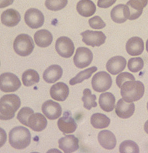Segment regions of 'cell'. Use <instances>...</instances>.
<instances>
[{
  "instance_id": "28",
  "label": "cell",
  "mask_w": 148,
  "mask_h": 153,
  "mask_svg": "<svg viewBox=\"0 0 148 153\" xmlns=\"http://www.w3.org/2000/svg\"><path fill=\"white\" fill-rule=\"evenodd\" d=\"M22 80L23 85L25 86L29 87L38 83L40 80V77L36 70L29 69L23 73Z\"/></svg>"
},
{
  "instance_id": "8",
  "label": "cell",
  "mask_w": 148,
  "mask_h": 153,
  "mask_svg": "<svg viewBox=\"0 0 148 153\" xmlns=\"http://www.w3.org/2000/svg\"><path fill=\"white\" fill-rule=\"evenodd\" d=\"M93 59L92 51L86 47H79L73 58L74 64L79 69H84L90 65Z\"/></svg>"
},
{
  "instance_id": "32",
  "label": "cell",
  "mask_w": 148,
  "mask_h": 153,
  "mask_svg": "<svg viewBox=\"0 0 148 153\" xmlns=\"http://www.w3.org/2000/svg\"><path fill=\"white\" fill-rule=\"evenodd\" d=\"M33 114H34L33 109L28 107H25L19 110L17 116V118L21 123L28 127L29 117Z\"/></svg>"
},
{
  "instance_id": "17",
  "label": "cell",
  "mask_w": 148,
  "mask_h": 153,
  "mask_svg": "<svg viewBox=\"0 0 148 153\" xmlns=\"http://www.w3.org/2000/svg\"><path fill=\"white\" fill-rule=\"evenodd\" d=\"M148 0H129L126 5L129 10V20H135L142 15L143 8L148 4Z\"/></svg>"
},
{
  "instance_id": "27",
  "label": "cell",
  "mask_w": 148,
  "mask_h": 153,
  "mask_svg": "<svg viewBox=\"0 0 148 153\" xmlns=\"http://www.w3.org/2000/svg\"><path fill=\"white\" fill-rule=\"evenodd\" d=\"M90 123L96 129H104L109 126L111 120L102 113H94L90 118Z\"/></svg>"
},
{
  "instance_id": "22",
  "label": "cell",
  "mask_w": 148,
  "mask_h": 153,
  "mask_svg": "<svg viewBox=\"0 0 148 153\" xmlns=\"http://www.w3.org/2000/svg\"><path fill=\"white\" fill-rule=\"evenodd\" d=\"M63 69L58 65H52L47 68L43 74L44 80L48 84H53L63 75Z\"/></svg>"
},
{
  "instance_id": "20",
  "label": "cell",
  "mask_w": 148,
  "mask_h": 153,
  "mask_svg": "<svg viewBox=\"0 0 148 153\" xmlns=\"http://www.w3.org/2000/svg\"><path fill=\"white\" fill-rule=\"evenodd\" d=\"M21 18V15L19 12L12 8L4 11L1 16L2 24L8 27L17 26L20 22Z\"/></svg>"
},
{
  "instance_id": "23",
  "label": "cell",
  "mask_w": 148,
  "mask_h": 153,
  "mask_svg": "<svg viewBox=\"0 0 148 153\" xmlns=\"http://www.w3.org/2000/svg\"><path fill=\"white\" fill-rule=\"evenodd\" d=\"M47 126V120L42 114L34 113L28 119V127L34 131L40 132L45 129Z\"/></svg>"
},
{
  "instance_id": "15",
  "label": "cell",
  "mask_w": 148,
  "mask_h": 153,
  "mask_svg": "<svg viewBox=\"0 0 148 153\" xmlns=\"http://www.w3.org/2000/svg\"><path fill=\"white\" fill-rule=\"evenodd\" d=\"M129 10L126 4H119L111 10V19L117 23H123L129 18Z\"/></svg>"
},
{
  "instance_id": "12",
  "label": "cell",
  "mask_w": 148,
  "mask_h": 153,
  "mask_svg": "<svg viewBox=\"0 0 148 153\" xmlns=\"http://www.w3.org/2000/svg\"><path fill=\"white\" fill-rule=\"evenodd\" d=\"M57 126L59 130L64 134L72 133L77 128V124L69 111H66L63 113V116L58 120Z\"/></svg>"
},
{
  "instance_id": "1",
  "label": "cell",
  "mask_w": 148,
  "mask_h": 153,
  "mask_svg": "<svg viewBox=\"0 0 148 153\" xmlns=\"http://www.w3.org/2000/svg\"><path fill=\"white\" fill-rule=\"evenodd\" d=\"M21 105V100L17 95L7 94L3 96L0 100V119L4 120H12Z\"/></svg>"
},
{
  "instance_id": "35",
  "label": "cell",
  "mask_w": 148,
  "mask_h": 153,
  "mask_svg": "<svg viewBox=\"0 0 148 153\" xmlns=\"http://www.w3.org/2000/svg\"><path fill=\"white\" fill-rule=\"evenodd\" d=\"M135 80V79L132 74L128 72L120 73L116 78V83L119 88H121L123 85L128 81Z\"/></svg>"
},
{
  "instance_id": "2",
  "label": "cell",
  "mask_w": 148,
  "mask_h": 153,
  "mask_svg": "<svg viewBox=\"0 0 148 153\" xmlns=\"http://www.w3.org/2000/svg\"><path fill=\"white\" fill-rule=\"evenodd\" d=\"M120 88L121 96L126 102H135L144 95V85L139 81H128Z\"/></svg>"
},
{
  "instance_id": "21",
  "label": "cell",
  "mask_w": 148,
  "mask_h": 153,
  "mask_svg": "<svg viewBox=\"0 0 148 153\" xmlns=\"http://www.w3.org/2000/svg\"><path fill=\"white\" fill-rule=\"evenodd\" d=\"M98 140L100 146L105 149H113L117 145L115 136L108 130L100 131L98 135Z\"/></svg>"
},
{
  "instance_id": "40",
  "label": "cell",
  "mask_w": 148,
  "mask_h": 153,
  "mask_svg": "<svg viewBox=\"0 0 148 153\" xmlns=\"http://www.w3.org/2000/svg\"><path fill=\"white\" fill-rule=\"evenodd\" d=\"M146 49H147V51L148 53V39L146 42Z\"/></svg>"
},
{
  "instance_id": "3",
  "label": "cell",
  "mask_w": 148,
  "mask_h": 153,
  "mask_svg": "<svg viewBox=\"0 0 148 153\" xmlns=\"http://www.w3.org/2000/svg\"><path fill=\"white\" fill-rule=\"evenodd\" d=\"M31 134L27 128L19 126L13 128L9 133L10 144L16 149L22 150L30 146Z\"/></svg>"
},
{
  "instance_id": "26",
  "label": "cell",
  "mask_w": 148,
  "mask_h": 153,
  "mask_svg": "<svg viewBox=\"0 0 148 153\" xmlns=\"http://www.w3.org/2000/svg\"><path fill=\"white\" fill-rule=\"evenodd\" d=\"M99 104L101 109L107 112H111L115 108V98L111 92H104L99 96Z\"/></svg>"
},
{
  "instance_id": "18",
  "label": "cell",
  "mask_w": 148,
  "mask_h": 153,
  "mask_svg": "<svg viewBox=\"0 0 148 153\" xmlns=\"http://www.w3.org/2000/svg\"><path fill=\"white\" fill-rule=\"evenodd\" d=\"M126 51L131 56L141 55L144 50V44L143 39L139 36H133L127 41Z\"/></svg>"
},
{
  "instance_id": "13",
  "label": "cell",
  "mask_w": 148,
  "mask_h": 153,
  "mask_svg": "<svg viewBox=\"0 0 148 153\" xmlns=\"http://www.w3.org/2000/svg\"><path fill=\"white\" fill-rule=\"evenodd\" d=\"M135 105L133 102H127L121 99L119 100L115 106V113L119 117L128 119L133 115L135 111Z\"/></svg>"
},
{
  "instance_id": "34",
  "label": "cell",
  "mask_w": 148,
  "mask_h": 153,
  "mask_svg": "<svg viewBox=\"0 0 148 153\" xmlns=\"http://www.w3.org/2000/svg\"><path fill=\"white\" fill-rule=\"evenodd\" d=\"M144 62L141 57H136L130 59L128 62V68L130 71L138 73L143 68Z\"/></svg>"
},
{
  "instance_id": "19",
  "label": "cell",
  "mask_w": 148,
  "mask_h": 153,
  "mask_svg": "<svg viewBox=\"0 0 148 153\" xmlns=\"http://www.w3.org/2000/svg\"><path fill=\"white\" fill-rule=\"evenodd\" d=\"M70 94V89L67 85L59 82L52 86L50 95L52 99L57 101L63 102L67 99Z\"/></svg>"
},
{
  "instance_id": "30",
  "label": "cell",
  "mask_w": 148,
  "mask_h": 153,
  "mask_svg": "<svg viewBox=\"0 0 148 153\" xmlns=\"http://www.w3.org/2000/svg\"><path fill=\"white\" fill-rule=\"evenodd\" d=\"M96 95L92 94L91 90L89 88H85L83 91V96L81 100L83 102V107L88 110H90L93 107H96L98 104L96 100Z\"/></svg>"
},
{
  "instance_id": "6",
  "label": "cell",
  "mask_w": 148,
  "mask_h": 153,
  "mask_svg": "<svg viewBox=\"0 0 148 153\" xmlns=\"http://www.w3.org/2000/svg\"><path fill=\"white\" fill-rule=\"evenodd\" d=\"M111 76L105 71H99L96 73L92 80V86L93 90L98 92L107 91L112 85Z\"/></svg>"
},
{
  "instance_id": "39",
  "label": "cell",
  "mask_w": 148,
  "mask_h": 153,
  "mask_svg": "<svg viewBox=\"0 0 148 153\" xmlns=\"http://www.w3.org/2000/svg\"><path fill=\"white\" fill-rule=\"evenodd\" d=\"M144 131L148 134V120L144 124Z\"/></svg>"
},
{
  "instance_id": "24",
  "label": "cell",
  "mask_w": 148,
  "mask_h": 153,
  "mask_svg": "<svg viewBox=\"0 0 148 153\" xmlns=\"http://www.w3.org/2000/svg\"><path fill=\"white\" fill-rule=\"evenodd\" d=\"M76 9L81 16L89 17L95 13L96 6L91 0H81L77 4Z\"/></svg>"
},
{
  "instance_id": "4",
  "label": "cell",
  "mask_w": 148,
  "mask_h": 153,
  "mask_svg": "<svg viewBox=\"0 0 148 153\" xmlns=\"http://www.w3.org/2000/svg\"><path fill=\"white\" fill-rule=\"evenodd\" d=\"M34 48V40L27 34H21L16 36L13 42V49L16 54L21 56L30 55Z\"/></svg>"
},
{
  "instance_id": "5",
  "label": "cell",
  "mask_w": 148,
  "mask_h": 153,
  "mask_svg": "<svg viewBox=\"0 0 148 153\" xmlns=\"http://www.w3.org/2000/svg\"><path fill=\"white\" fill-rule=\"evenodd\" d=\"M21 86L19 77L13 73H4L0 76V88L4 92H13Z\"/></svg>"
},
{
  "instance_id": "31",
  "label": "cell",
  "mask_w": 148,
  "mask_h": 153,
  "mask_svg": "<svg viewBox=\"0 0 148 153\" xmlns=\"http://www.w3.org/2000/svg\"><path fill=\"white\" fill-rule=\"evenodd\" d=\"M119 152L120 153H139L140 151L136 143L132 140H125L119 146Z\"/></svg>"
},
{
  "instance_id": "11",
  "label": "cell",
  "mask_w": 148,
  "mask_h": 153,
  "mask_svg": "<svg viewBox=\"0 0 148 153\" xmlns=\"http://www.w3.org/2000/svg\"><path fill=\"white\" fill-rule=\"evenodd\" d=\"M42 111L46 117L49 120H55L61 117L62 109L58 102L49 100L44 102L42 106Z\"/></svg>"
},
{
  "instance_id": "41",
  "label": "cell",
  "mask_w": 148,
  "mask_h": 153,
  "mask_svg": "<svg viewBox=\"0 0 148 153\" xmlns=\"http://www.w3.org/2000/svg\"><path fill=\"white\" fill-rule=\"evenodd\" d=\"M147 109H148V103H147Z\"/></svg>"
},
{
  "instance_id": "16",
  "label": "cell",
  "mask_w": 148,
  "mask_h": 153,
  "mask_svg": "<svg viewBox=\"0 0 148 153\" xmlns=\"http://www.w3.org/2000/svg\"><path fill=\"white\" fill-rule=\"evenodd\" d=\"M126 60L122 56H115L110 59L106 64L108 71L113 75L121 73L126 68Z\"/></svg>"
},
{
  "instance_id": "7",
  "label": "cell",
  "mask_w": 148,
  "mask_h": 153,
  "mask_svg": "<svg viewBox=\"0 0 148 153\" xmlns=\"http://www.w3.org/2000/svg\"><path fill=\"white\" fill-rule=\"evenodd\" d=\"M55 49L57 53L64 58H70L74 54V43L70 38L61 36L56 40Z\"/></svg>"
},
{
  "instance_id": "36",
  "label": "cell",
  "mask_w": 148,
  "mask_h": 153,
  "mask_svg": "<svg viewBox=\"0 0 148 153\" xmlns=\"http://www.w3.org/2000/svg\"><path fill=\"white\" fill-rule=\"evenodd\" d=\"M88 22L89 26L93 29H103L106 26L105 23L98 16H96L92 18H90Z\"/></svg>"
},
{
  "instance_id": "9",
  "label": "cell",
  "mask_w": 148,
  "mask_h": 153,
  "mask_svg": "<svg viewBox=\"0 0 148 153\" xmlns=\"http://www.w3.org/2000/svg\"><path fill=\"white\" fill-rule=\"evenodd\" d=\"M82 41L86 45L92 47H99L105 42L107 37L101 31L87 30L81 33Z\"/></svg>"
},
{
  "instance_id": "33",
  "label": "cell",
  "mask_w": 148,
  "mask_h": 153,
  "mask_svg": "<svg viewBox=\"0 0 148 153\" xmlns=\"http://www.w3.org/2000/svg\"><path fill=\"white\" fill-rule=\"evenodd\" d=\"M68 4V0H46L45 6L49 10L60 11Z\"/></svg>"
},
{
  "instance_id": "37",
  "label": "cell",
  "mask_w": 148,
  "mask_h": 153,
  "mask_svg": "<svg viewBox=\"0 0 148 153\" xmlns=\"http://www.w3.org/2000/svg\"><path fill=\"white\" fill-rule=\"evenodd\" d=\"M117 1V0H98L97 5L99 7L108 8L113 5Z\"/></svg>"
},
{
  "instance_id": "29",
  "label": "cell",
  "mask_w": 148,
  "mask_h": 153,
  "mask_svg": "<svg viewBox=\"0 0 148 153\" xmlns=\"http://www.w3.org/2000/svg\"><path fill=\"white\" fill-rule=\"evenodd\" d=\"M98 69L96 66H93L81 71L70 81V85H75L76 84L81 83L85 80L89 79L92 76L93 74Z\"/></svg>"
},
{
  "instance_id": "10",
  "label": "cell",
  "mask_w": 148,
  "mask_h": 153,
  "mask_svg": "<svg viewBox=\"0 0 148 153\" xmlns=\"http://www.w3.org/2000/svg\"><path fill=\"white\" fill-rule=\"evenodd\" d=\"M26 25L32 29H37L43 25L45 17L40 10L36 8H30L25 14Z\"/></svg>"
},
{
  "instance_id": "25",
  "label": "cell",
  "mask_w": 148,
  "mask_h": 153,
  "mask_svg": "<svg viewBox=\"0 0 148 153\" xmlns=\"http://www.w3.org/2000/svg\"><path fill=\"white\" fill-rule=\"evenodd\" d=\"M34 39L37 46L41 48H47L52 43L53 36L48 30L41 29L35 33Z\"/></svg>"
},
{
  "instance_id": "14",
  "label": "cell",
  "mask_w": 148,
  "mask_h": 153,
  "mask_svg": "<svg viewBox=\"0 0 148 153\" xmlns=\"http://www.w3.org/2000/svg\"><path fill=\"white\" fill-rule=\"evenodd\" d=\"M59 148L65 153L75 152L79 148V139L74 135H67L58 140Z\"/></svg>"
},
{
  "instance_id": "38",
  "label": "cell",
  "mask_w": 148,
  "mask_h": 153,
  "mask_svg": "<svg viewBox=\"0 0 148 153\" xmlns=\"http://www.w3.org/2000/svg\"><path fill=\"white\" fill-rule=\"evenodd\" d=\"M14 0H1L0 8H4L11 5L13 4Z\"/></svg>"
}]
</instances>
